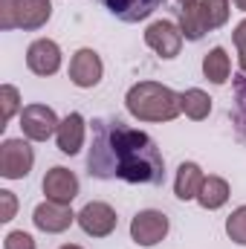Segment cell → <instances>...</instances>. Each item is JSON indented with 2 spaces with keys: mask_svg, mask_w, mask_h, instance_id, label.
Returning <instances> with one entry per match:
<instances>
[{
  "mask_svg": "<svg viewBox=\"0 0 246 249\" xmlns=\"http://www.w3.org/2000/svg\"><path fill=\"white\" fill-rule=\"evenodd\" d=\"M235 102H238V110H235V124H238L241 136H246V75H244V72L235 78Z\"/></svg>",
  "mask_w": 246,
  "mask_h": 249,
  "instance_id": "23",
  "label": "cell"
},
{
  "mask_svg": "<svg viewBox=\"0 0 246 249\" xmlns=\"http://www.w3.org/2000/svg\"><path fill=\"white\" fill-rule=\"evenodd\" d=\"M99 3L124 23H139V20L151 18L165 0H99Z\"/></svg>",
  "mask_w": 246,
  "mask_h": 249,
  "instance_id": "13",
  "label": "cell"
},
{
  "mask_svg": "<svg viewBox=\"0 0 246 249\" xmlns=\"http://www.w3.org/2000/svg\"><path fill=\"white\" fill-rule=\"evenodd\" d=\"M87 171L96 180H124L139 186H162L165 160L157 142L119 119H93Z\"/></svg>",
  "mask_w": 246,
  "mask_h": 249,
  "instance_id": "1",
  "label": "cell"
},
{
  "mask_svg": "<svg viewBox=\"0 0 246 249\" xmlns=\"http://www.w3.org/2000/svg\"><path fill=\"white\" fill-rule=\"evenodd\" d=\"M232 41H235V47H238V64H241V72L246 75V18L235 26Z\"/></svg>",
  "mask_w": 246,
  "mask_h": 249,
  "instance_id": "25",
  "label": "cell"
},
{
  "mask_svg": "<svg viewBox=\"0 0 246 249\" xmlns=\"http://www.w3.org/2000/svg\"><path fill=\"white\" fill-rule=\"evenodd\" d=\"M168 229H171L168 214L157 212V209H142L130 220V238L139 247H157V244H162L165 235H168Z\"/></svg>",
  "mask_w": 246,
  "mask_h": 249,
  "instance_id": "5",
  "label": "cell"
},
{
  "mask_svg": "<svg viewBox=\"0 0 246 249\" xmlns=\"http://www.w3.org/2000/svg\"><path fill=\"white\" fill-rule=\"evenodd\" d=\"M26 67L35 75H55L61 70V47L53 38H38L26 50Z\"/></svg>",
  "mask_w": 246,
  "mask_h": 249,
  "instance_id": "11",
  "label": "cell"
},
{
  "mask_svg": "<svg viewBox=\"0 0 246 249\" xmlns=\"http://www.w3.org/2000/svg\"><path fill=\"white\" fill-rule=\"evenodd\" d=\"M0 122H3V127L9 124V119L18 113V110H23L20 107V93H18V87H12V84H3L0 87Z\"/></svg>",
  "mask_w": 246,
  "mask_h": 249,
  "instance_id": "21",
  "label": "cell"
},
{
  "mask_svg": "<svg viewBox=\"0 0 246 249\" xmlns=\"http://www.w3.org/2000/svg\"><path fill=\"white\" fill-rule=\"evenodd\" d=\"M229 194H232V188H229V183H226L223 177H217V174H209V177L203 180V186H200L197 203H200L203 209L214 212V209H223V206L229 203Z\"/></svg>",
  "mask_w": 246,
  "mask_h": 249,
  "instance_id": "16",
  "label": "cell"
},
{
  "mask_svg": "<svg viewBox=\"0 0 246 249\" xmlns=\"http://www.w3.org/2000/svg\"><path fill=\"white\" fill-rule=\"evenodd\" d=\"M102 75H105V64H102V58H99L96 50L81 47V50L72 55V61H70V81H72L75 87L90 90V87H96V84L102 81Z\"/></svg>",
  "mask_w": 246,
  "mask_h": 249,
  "instance_id": "9",
  "label": "cell"
},
{
  "mask_svg": "<svg viewBox=\"0 0 246 249\" xmlns=\"http://www.w3.org/2000/svg\"><path fill=\"white\" fill-rule=\"evenodd\" d=\"M180 105H183V113L191 122H203L211 113V99L200 87H188L185 93H180Z\"/></svg>",
  "mask_w": 246,
  "mask_h": 249,
  "instance_id": "18",
  "label": "cell"
},
{
  "mask_svg": "<svg viewBox=\"0 0 246 249\" xmlns=\"http://www.w3.org/2000/svg\"><path fill=\"white\" fill-rule=\"evenodd\" d=\"M200 6H203L209 32L226 26V20H229V0H200Z\"/></svg>",
  "mask_w": 246,
  "mask_h": 249,
  "instance_id": "20",
  "label": "cell"
},
{
  "mask_svg": "<svg viewBox=\"0 0 246 249\" xmlns=\"http://www.w3.org/2000/svg\"><path fill=\"white\" fill-rule=\"evenodd\" d=\"M226 235H229L238 247H246V206H238V209L226 217Z\"/></svg>",
  "mask_w": 246,
  "mask_h": 249,
  "instance_id": "22",
  "label": "cell"
},
{
  "mask_svg": "<svg viewBox=\"0 0 246 249\" xmlns=\"http://www.w3.org/2000/svg\"><path fill=\"white\" fill-rule=\"evenodd\" d=\"M177 3H180V6H188V3H197V0H177Z\"/></svg>",
  "mask_w": 246,
  "mask_h": 249,
  "instance_id": "29",
  "label": "cell"
},
{
  "mask_svg": "<svg viewBox=\"0 0 246 249\" xmlns=\"http://www.w3.org/2000/svg\"><path fill=\"white\" fill-rule=\"evenodd\" d=\"M58 249H81V247H75V244H64V247H58Z\"/></svg>",
  "mask_w": 246,
  "mask_h": 249,
  "instance_id": "28",
  "label": "cell"
},
{
  "mask_svg": "<svg viewBox=\"0 0 246 249\" xmlns=\"http://www.w3.org/2000/svg\"><path fill=\"white\" fill-rule=\"evenodd\" d=\"M75 217H78V214H72L70 206L53 203V200L38 203L35 212H32V223H35L41 232H47V235H61V232H67V229L75 223Z\"/></svg>",
  "mask_w": 246,
  "mask_h": 249,
  "instance_id": "10",
  "label": "cell"
},
{
  "mask_svg": "<svg viewBox=\"0 0 246 249\" xmlns=\"http://www.w3.org/2000/svg\"><path fill=\"white\" fill-rule=\"evenodd\" d=\"M84 136H87V122L81 113H70L64 116L58 124V133H55V142H58V151L72 157L84 148Z\"/></svg>",
  "mask_w": 246,
  "mask_h": 249,
  "instance_id": "14",
  "label": "cell"
},
{
  "mask_svg": "<svg viewBox=\"0 0 246 249\" xmlns=\"http://www.w3.org/2000/svg\"><path fill=\"white\" fill-rule=\"evenodd\" d=\"M124 107L139 122H171L183 113L180 93L159 81H136L124 96Z\"/></svg>",
  "mask_w": 246,
  "mask_h": 249,
  "instance_id": "2",
  "label": "cell"
},
{
  "mask_svg": "<svg viewBox=\"0 0 246 249\" xmlns=\"http://www.w3.org/2000/svg\"><path fill=\"white\" fill-rule=\"evenodd\" d=\"M35 165V151L26 139H3L0 145V177L23 180Z\"/></svg>",
  "mask_w": 246,
  "mask_h": 249,
  "instance_id": "4",
  "label": "cell"
},
{
  "mask_svg": "<svg viewBox=\"0 0 246 249\" xmlns=\"http://www.w3.org/2000/svg\"><path fill=\"white\" fill-rule=\"evenodd\" d=\"M229 72H232V61H229V55H226L223 47H214V50L206 53V58H203V75L211 84H226Z\"/></svg>",
  "mask_w": 246,
  "mask_h": 249,
  "instance_id": "19",
  "label": "cell"
},
{
  "mask_svg": "<svg viewBox=\"0 0 246 249\" xmlns=\"http://www.w3.org/2000/svg\"><path fill=\"white\" fill-rule=\"evenodd\" d=\"M180 29H183L185 41H200V38L209 32L200 0H197V3H188V6H180Z\"/></svg>",
  "mask_w": 246,
  "mask_h": 249,
  "instance_id": "17",
  "label": "cell"
},
{
  "mask_svg": "<svg viewBox=\"0 0 246 249\" xmlns=\"http://www.w3.org/2000/svg\"><path fill=\"white\" fill-rule=\"evenodd\" d=\"M3 249H35V238L23 229H15L3 238Z\"/></svg>",
  "mask_w": 246,
  "mask_h": 249,
  "instance_id": "24",
  "label": "cell"
},
{
  "mask_svg": "<svg viewBox=\"0 0 246 249\" xmlns=\"http://www.w3.org/2000/svg\"><path fill=\"white\" fill-rule=\"evenodd\" d=\"M235 3V9H241V12H246V0H232Z\"/></svg>",
  "mask_w": 246,
  "mask_h": 249,
  "instance_id": "27",
  "label": "cell"
},
{
  "mask_svg": "<svg viewBox=\"0 0 246 249\" xmlns=\"http://www.w3.org/2000/svg\"><path fill=\"white\" fill-rule=\"evenodd\" d=\"M61 119L50 105H26L20 110V130L29 142H47L50 136L58 133Z\"/></svg>",
  "mask_w": 246,
  "mask_h": 249,
  "instance_id": "6",
  "label": "cell"
},
{
  "mask_svg": "<svg viewBox=\"0 0 246 249\" xmlns=\"http://www.w3.org/2000/svg\"><path fill=\"white\" fill-rule=\"evenodd\" d=\"M0 220L3 223H9L12 217H15V212H18V197H15V191H9V188H3L0 191Z\"/></svg>",
  "mask_w": 246,
  "mask_h": 249,
  "instance_id": "26",
  "label": "cell"
},
{
  "mask_svg": "<svg viewBox=\"0 0 246 249\" xmlns=\"http://www.w3.org/2000/svg\"><path fill=\"white\" fill-rule=\"evenodd\" d=\"M53 18V0H0V29L35 32Z\"/></svg>",
  "mask_w": 246,
  "mask_h": 249,
  "instance_id": "3",
  "label": "cell"
},
{
  "mask_svg": "<svg viewBox=\"0 0 246 249\" xmlns=\"http://www.w3.org/2000/svg\"><path fill=\"white\" fill-rule=\"evenodd\" d=\"M75 223H78L81 232L90 235V238H107V235H113L119 217H116V209H113V206H107V203H102V200H93V203H87V206L78 212Z\"/></svg>",
  "mask_w": 246,
  "mask_h": 249,
  "instance_id": "7",
  "label": "cell"
},
{
  "mask_svg": "<svg viewBox=\"0 0 246 249\" xmlns=\"http://www.w3.org/2000/svg\"><path fill=\"white\" fill-rule=\"evenodd\" d=\"M41 188H44L47 200L70 206V203L78 197V177H75L70 168L55 165V168H50V171L44 174V183H41Z\"/></svg>",
  "mask_w": 246,
  "mask_h": 249,
  "instance_id": "12",
  "label": "cell"
},
{
  "mask_svg": "<svg viewBox=\"0 0 246 249\" xmlns=\"http://www.w3.org/2000/svg\"><path fill=\"white\" fill-rule=\"evenodd\" d=\"M203 180H206V174L197 162H183L177 168V177H174V194L180 200H197Z\"/></svg>",
  "mask_w": 246,
  "mask_h": 249,
  "instance_id": "15",
  "label": "cell"
},
{
  "mask_svg": "<svg viewBox=\"0 0 246 249\" xmlns=\"http://www.w3.org/2000/svg\"><path fill=\"white\" fill-rule=\"evenodd\" d=\"M183 29L174 20H154L145 29V44L159 55V58H177L183 50Z\"/></svg>",
  "mask_w": 246,
  "mask_h": 249,
  "instance_id": "8",
  "label": "cell"
}]
</instances>
